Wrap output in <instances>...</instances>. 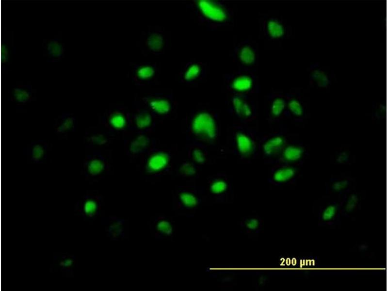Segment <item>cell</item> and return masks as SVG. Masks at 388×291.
Returning a JSON list of instances; mask_svg holds the SVG:
<instances>
[{
  "instance_id": "obj_1",
  "label": "cell",
  "mask_w": 388,
  "mask_h": 291,
  "mask_svg": "<svg viewBox=\"0 0 388 291\" xmlns=\"http://www.w3.org/2000/svg\"><path fill=\"white\" fill-rule=\"evenodd\" d=\"M188 7L197 20L211 30L230 25L233 20L232 9L223 1L195 0L190 2Z\"/></svg>"
},
{
  "instance_id": "obj_2",
  "label": "cell",
  "mask_w": 388,
  "mask_h": 291,
  "mask_svg": "<svg viewBox=\"0 0 388 291\" xmlns=\"http://www.w3.org/2000/svg\"><path fill=\"white\" fill-rule=\"evenodd\" d=\"M225 86L231 94L253 95L259 92V80L255 70L239 68L223 76Z\"/></svg>"
},
{
  "instance_id": "obj_3",
  "label": "cell",
  "mask_w": 388,
  "mask_h": 291,
  "mask_svg": "<svg viewBox=\"0 0 388 291\" xmlns=\"http://www.w3.org/2000/svg\"><path fill=\"white\" fill-rule=\"evenodd\" d=\"M191 128L194 135L204 143L212 145L218 138L217 120L211 112L202 110L195 113L192 120Z\"/></svg>"
},
{
  "instance_id": "obj_4",
  "label": "cell",
  "mask_w": 388,
  "mask_h": 291,
  "mask_svg": "<svg viewBox=\"0 0 388 291\" xmlns=\"http://www.w3.org/2000/svg\"><path fill=\"white\" fill-rule=\"evenodd\" d=\"M232 146L234 153L242 158L252 157L259 149L257 137L251 129L237 126L232 132Z\"/></svg>"
},
{
  "instance_id": "obj_5",
  "label": "cell",
  "mask_w": 388,
  "mask_h": 291,
  "mask_svg": "<svg viewBox=\"0 0 388 291\" xmlns=\"http://www.w3.org/2000/svg\"><path fill=\"white\" fill-rule=\"evenodd\" d=\"M207 192L210 201L217 204H228L233 200L231 180L223 174L210 177L207 182Z\"/></svg>"
},
{
  "instance_id": "obj_6",
  "label": "cell",
  "mask_w": 388,
  "mask_h": 291,
  "mask_svg": "<svg viewBox=\"0 0 388 291\" xmlns=\"http://www.w3.org/2000/svg\"><path fill=\"white\" fill-rule=\"evenodd\" d=\"M227 102L228 111L242 122L251 121L256 115V104L251 95L232 94Z\"/></svg>"
},
{
  "instance_id": "obj_7",
  "label": "cell",
  "mask_w": 388,
  "mask_h": 291,
  "mask_svg": "<svg viewBox=\"0 0 388 291\" xmlns=\"http://www.w3.org/2000/svg\"><path fill=\"white\" fill-rule=\"evenodd\" d=\"M232 56L239 68L255 70L259 57L258 46L254 41L246 39L234 47Z\"/></svg>"
},
{
  "instance_id": "obj_8",
  "label": "cell",
  "mask_w": 388,
  "mask_h": 291,
  "mask_svg": "<svg viewBox=\"0 0 388 291\" xmlns=\"http://www.w3.org/2000/svg\"><path fill=\"white\" fill-rule=\"evenodd\" d=\"M260 28L266 39L271 41L282 40L287 36L289 30L286 23L276 16L264 15L259 20Z\"/></svg>"
},
{
  "instance_id": "obj_9",
  "label": "cell",
  "mask_w": 388,
  "mask_h": 291,
  "mask_svg": "<svg viewBox=\"0 0 388 291\" xmlns=\"http://www.w3.org/2000/svg\"><path fill=\"white\" fill-rule=\"evenodd\" d=\"M101 198L97 194L89 191L86 192L76 203L74 212L84 221L94 219L99 213Z\"/></svg>"
},
{
  "instance_id": "obj_10",
  "label": "cell",
  "mask_w": 388,
  "mask_h": 291,
  "mask_svg": "<svg viewBox=\"0 0 388 291\" xmlns=\"http://www.w3.org/2000/svg\"><path fill=\"white\" fill-rule=\"evenodd\" d=\"M105 157L99 152H93L86 155L82 163V174L85 179L93 181L107 169Z\"/></svg>"
},
{
  "instance_id": "obj_11",
  "label": "cell",
  "mask_w": 388,
  "mask_h": 291,
  "mask_svg": "<svg viewBox=\"0 0 388 291\" xmlns=\"http://www.w3.org/2000/svg\"><path fill=\"white\" fill-rule=\"evenodd\" d=\"M206 64L198 61L187 62L182 68L179 74L180 82L187 85H196L207 77Z\"/></svg>"
},
{
  "instance_id": "obj_12",
  "label": "cell",
  "mask_w": 388,
  "mask_h": 291,
  "mask_svg": "<svg viewBox=\"0 0 388 291\" xmlns=\"http://www.w3.org/2000/svg\"><path fill=\"white\" fill-rule=\"evenodd\" d=\"M319 223L323 226H332L339 223L340 213V202L329 201L313 208Z\"/></svg>"
},
{
  "instance_id": "obj_13",
  "label": "cell",
  "mask_w": 388,
  "mask_h": 291,
  "mask_svg": "<svg viewBox=\"0 0 388 291\" xmlns=\"http://www.w3.org/2000/svg\"><path fill=\"white\" fill-rule=\"evenodd\" d=\"M143 40L146 50L154 55L163 53L168 45V38L164 31L157 27L148 30Z\"/></svg>"
},
{
  "instance_id": "obj_14",
  "label": "cell",
  "mask_w": 388,
  "mask_h": 291,
  "mask_svg": "<svg viewBox=\"0 0 388 291\" xmlns=\"http://www.w3.org/2000/svg\"><path fill=\"white\" fill-rule=\"evenodd\" d=\"M75 256L68 253H56L53 256L50 270L67 277H73L76 266Z\"/></svg>"
},
{
  "instance_id": "obj_15",
  "label": "cell",
  "mask_w": 388,
  "mask_h": 291,
  "mask_svg": "<svg viewBox=\"0 0 388 291\" xmlns=\"http://www.w3.org/2000/svg\"><path fill=\"white\" fill-rule=\"evenodd\" d=\"M285 146V138L279 134L267 135L259 142V149L267 159L280 155Z\"/></svg>"
},
{
  "instance_id": "obj_16",
  "label": "cell",
  "mask_w": 388,
  "mask_h": 291,
  "mask_svg": "<svg viewBox=\"0 0 388 291\" xmlns=\"http://www.w3.org/2000/svg\"><path fill=\"white\" fill-rule=\"evenodd\" d=\"M158 68L156 64L145 63L135 64L132 71V80L139 85L153 83L158 75Z\"/></svg>"
},
{
  "instance_id": "obj_17",
  "label": "cell",
  "mask_w": 388,
  "mask_h": 291,
  "mask_svg": "<svg viewBox=\"0 0 388 291\" xmlns=\"http://www.w3.org/2000/svg\"><path fill=\"white\" fill-rule=\"evenodd\" d=\"M48 149V142L44 139H38L30 143L25 147L23 153L31 162L41 164L46 161Z\"/></svg>"
},
{
  "instance_id": "obj_18",
  "label": "cell",
  "mask_w": 388,
  "mask_h": 291,
  "mask_svg": "<svg viewBox=\"0 0 388 291\" xmlns=\"http://www.w3.org/2000/svg\"><path fill=\"white\" fill-rule=\"evenodd\" d=\"M78 126L76 116L70 112H63L54 120L53 128L55 133L62 138H66L75 131Z\"/></svg>"
},
{
  "instance_id": "obj_19",
  "label": "cell",
  "mask_w": 388,
  "mask_h": 291,
  "mask_svg": "<svg viewBox=\"0 0 388 291\" xmlns=\"http://www.w3.org/2000/svg\"><path fill=\"white\" fill-rule=\"evenodd\" d=\"M267 114L270 118L279 117L285 111L287 106L286 97L277 91H273L266 96Z\"/></svg>"
},
{
  "instance_id": "obj_20",
  "label": "cell",
  "mask_w": 388,
  "mask_h": 291,
  "mask_svg": "<svg viewBox=\"0 0 388 291\" xmlns=\"http://www.w3.org/2000/svg\"><path fill=\"white\" fill-rule=\"evenodd\" d=\"M239 226L243 234L250 239H255L262 229V219L258 215H248L241 219Z\"/></svg>"
},
{
  "instance_id": "obj_21",
  "label": "cell",
  "mask_w": 388,
  "mask_h": 291,
  "mask_svg": "<svg viewBox=\"0 0 388 291\" xmlns=\"http://www.w3.org/2000/svg\"><path fill=\"white\" fill-rule=\"evenodd\" d=\"M310 83L321 88L328 87L332 83L333 75L329 71L314 64L309 68Z\"/></svg>"
},
{
  "instance_id": "obj_22",
  "label": "cell",
  "mask_w": 388,
  "mask_h": 291,
  "mask_svg": "<svg viewBox=\"0 0 388 291\" xmlns=\"http://www.w3.org/2000/svg\"><path fill=\"white\" fill-rule=\"evenodd\" d=\"M296 174V169L293 167L283 165L272 170L267 181L271 184L280 186L291 180Z\"/></svg>"
},
{
  "instance_id": "obj_23",
  "label": "cell",
  "mask_w": 388,
  "mask_h": 291,
  "mask_svg": "<svg viewBox=\"0 0 388 291\" xmlns=\"http://www.w3.org/2000/svg\"><path fill=\"white\" fill-rule=\"evenodd\" d=\"M178 199L183 209L192 212L195 211L202 202L199 194L190 190L180 192L178 194Z\"/></svg>"
},
{
  "instance_id": "obj_24",
  "label": "cell",
  "mask_w": 388,
  "mask_h": 291,
  "mask_svg": "<svg viewBox=\"0 0 388 291\" xmlns=\"http://www.w3.org/2000/svg\"><path fill=\"white\" fill-rule=\"evenodd\" d=\"M109 142L108 136L104 133L89 128L83 136V142L87 147L102 146Z\"/></svg>"
},
{
  "instance_id": "obj_25",
  "label": "cell",
  "mask_w": 388,
  "mask_h": 291,
  "mask_svg": "<svg viewBox=\"0 0 388 291\" xmlns=\"http://www.w3.org/2000/svg\"><path fill=\"white\" fill-rule=\"evenodd\" d=\"M170 161L169 155L165 152H160L152 155L148 160L146 169L149 173L158 172L164 169Z\"/></svg>"
},
{
  "instance_id": "obj_26",
  "label": "cell",
  "mask_w": 388,
  "mask_h": 291,
  "mask_svg": "<svg viewBox=\"0 0 388 291\" xmlns=\"http://www.w3.org/2000/svg\"><path fill=\"white\" fill-rule=\"evenodd\" d=\"M146 102L151 110L159 114H167L171 108L170 101L167 98L161 96L147 97Z\"/></svg>"
},
{
  "instance_id": "obj_27",
  "label": "cell",
  "mask_w": 388,
  "mask_h": 291,
  "mask_svg": "<svg viewBox=\"0 0 388 291\" xmlns=\"http://www.w3.org/2000/svg\"><path fill=\"white\" fill-rule=\"evenodd\" d=\"M360 206V198L356 194L349 195L340 202L341 215L349 217L358 210Z\"/></svg>"
},
{
  "instance_id": "obj_28",
  "label": "cell",
  "mask_w": 388,
  "mask_h": 291,
  "mask_svg": "<svg viewBox=\"0 0 388 291\" xmlns=\"http://www.w3.org/2000/svg\"><path fill=\"white\" fill-rule=\"evenodd\" d=\"M11 96L16 103L25 104L34 98V94L31 87L26 85L15 87Z\"/></svg>"
},
{
  "instance_id": "obj_29",
  "label": "cell",
  "mask_w": 388,
  "mask_h": 291,
  "mask_svg": "<svg viewBox=\"0 0 388 291\" xmlns=\"http://www.w3.org/2000/svg\"><path fill=\"white\" fill-rule=\"evenodd\" d=\"M304 149L301 146L290 145L285 146L280 154L281 162H292L299 160L302 156Z\"/></svg>"
},
{
  "instance_id": "obj_30",
  "label": "cell",
  "mask_w": 388,
  "mask_h": 291,
  "mask_svg": "<svg viewBox=\"0 0 388 291\" xmlns=\"http://www.w3.org/2000/svg\"><path fill=\"white\" fill-rule=\"evenodd\" d=\"M104 121L111 127L118 129L124 128L126 123L124 116L119 112L110 113Z\"/></svg>"
},
{
  "instance_id": "obj_31",
  "label": "cell",
  "mask_w": 388,
  "mask_h": 291,
  "mask_svg": "<svg viewBox=\"0 0 388 291\" xmlns=\"http://www.w3.org/2000/svg\"><path fill=\"white\" fill-rule=\"evenodd\" d=\"M286 100V107L291 114L296 116H300L303 114V106L298 98L291 96V94H288Z\"/></svg>"
},
{
  "instance_id": "obj_32",
  "label": "cell",
  "mask_w": 388,
  "mask_h": 291,
  "mask_svg": "<svg viewBox=\"0 0 388 291\" xmlns=\"http://www.w3.org/2000/svg\"><path fill=\"white\" fill-rule=\"evenodd\" d=\"M149 144L147 137L139 135L131 143L130 150L133 153H140L146 149Z\"/></svg>"
},
{
  "instance_id": "obj_33",
  "label": "cell",
  "mask_w": 388,
  "mask_h": 291,
  "mask_svg": "<svg viewBox=\"0 0 388 291\" xmlns=\"http://www.w3.org/2000/svg\"><path fill=\"white\" fill-rule=\"evenodd\" d=\"M192 157L193 161L200 164L205 163L207 158V152L204 147H196L192 151Z\"/></svg>"
},
{
  "instance_id": "obj_34",
  "label": "cell",
  "mask_w": 388,
  "mask_h": 291,
  "mask_svg": "<svg viewBox=\"0 0 388 291\" xmlns=\"http://www.w3.org/2000/svg\"><path fill=\"white\" fill-rule=\"evenodd\" d=\"M135 121L138 128L144 129L151 124L152 116L148 113L142 112L137 115Z\"/></svg>"
},
{
  "instance_id": "obj_35",
  "label": "cell",
  "mask_w": 388,
  "mask_h": 291,
  "mask_svg": "<svg viewBox=\"0 0 388 291\" xmlns=\"http://www.w3.org/2000/svg\"><path fill=\"white\" fill-rule=\"evenodd\" d=\"M179 172L184 176L191 177L196 173V168L193 163L186 162L180 166Z\"/></svg>"
},
{
  "instance_id": "obj_36",
  "label": "cell",
  "mask_w": 388,
  "mask_h": 291,
  "mask_svg": "<svg viewBox=\"0 0 388 291\" xmlns=\"http://www.w3.org/2000/svg\"><path fill=\"white\" fill-rule=\"evenodd\" d=\"M157 230L166 235H169L172 234V227L169 222L165 220L159 221L157 224Z\"/></svg>"
},
{
  "instance_id": "obj_37",
  "label": "cell",
  "mask_w": 388,
  "mask_h": 291,
  "mask_svg": "<svg viewBox=\"0 0 388 291\" xmlns=\"http://www.w3.org/2000/svg\"><path fill=\"white\" fill-rule=\"evenodd\" d=\"M349 182L347 180L342 179L337 180L331 184V189L335 193L341 192L345 190L349 186Z\"/></svg>"
},
{
  "instance_id": "obj_38",
  "label": "cell",
  "mask_w": 388,
  "mask_h": 291,
  "mask_svg": "<svg viewBox=\"0 0 388 291\" xmlns=\"http://www.w3.org/2000/svg\"><path fill=\"white\" fill-rule=\"evenodd\" d=\"M348 159V154L345 152H342L340 153L337 157V162L340 163H342L346 162Z\"/></svg>"
}]
</instances>
